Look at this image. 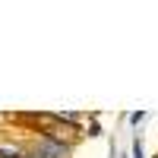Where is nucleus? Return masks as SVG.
Listing matches in <instances>:
<instances>
[{"mask_svg":"<svg viewBox=\"0 0 158 158\" xmlns=\"http://www.w3.org/2000/svg\"><path fill=\"white\" fill-rule=\"evenodd\" d=\"M142 120H146V111H136V114H130V123H133V127H139Z\"/></svg>","mask_w":158,"mask_h":158,"instance_id":"3","label":"nucleus"},{"mask_svg":"<svg viewBox=\"0 0 158 158\" xmlns=\"http://www.w3.org/2000/svg\"><path fill=\"white\" fill-rule=\"evenodd\" d=\"M155 158H158V152H155Z\"/></svg>","mask_w":158,"mask_h":158,"instance_id":"5","label":"nucleus"},{"mask_svg":"<svg viewBox=\"0 0 158 158\" xmlns=\"http://www.w3.org/2000/svg\"><path fill=\"white\" fill-rule=\"evenodd\" d=\"M29 158H73V149L48 136H35L29 142Z\"/></svg>","mask_w":158,"mask_h":158,"instance_id":"1","label":"nucleus"},{"mask_svg":"<svg viewBox=\"0 0 158 158\" xmlns=\"http://www.w3.org/2000/svg\"><path fill=\"white\" fill-rule=\"evenodd\" d=\"M101 133V127H98V117H92V127H89V133L85 136H98Z\"/></svg>","mask_w":158,"mask_h":158,"instance_id":"4","label":"nucleus"},{"mask_svg":"<svg viewBox=\"0 0 158 158\" xmlns=\"http://www.w3.org/2000/svg\"><path fill=\"white\" fill-rule=\"evenodd\" d=\"M130 158H146V146H142V139L133 142V155H130Z\"/></svg>","mask_w":158,"mask_h":158,"instance_id":"2","label":"nucleus"}]
</instances>
